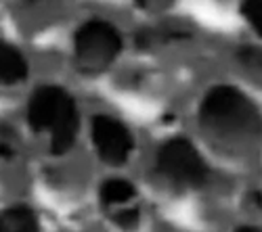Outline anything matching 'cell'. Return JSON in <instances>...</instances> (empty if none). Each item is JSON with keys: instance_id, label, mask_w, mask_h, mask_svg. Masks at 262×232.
I'll list each match as a JSON object with an SVG mask.
<instances>
[{"instance_id": "1", "label": "cell", "mask_w": 262, "mask_h": 232, "mask_svg": "<svg viewBox=\"0 0 262 232\" xmlns=\"http://www.w3.org/2000/svg\"><path fill=\"white\" fill-rule=\"evenodd\" d=\"M28 121L36 132H51V149L61 155L78 132V109L72 94L59 86H40L28 107Z\"/></svg>"}, {"instance_id": "2", "label": "cell", "mask_w": 262, "mask_h": 232, "mask_svg": "<svg viewBox=\"0 0 262 232\" xmlns=\"http://www.w3.org/2000/svg\"><path fill=\"white\" fill-rule=\"evenodd\" d=\"M200 119L208 132L225 138L250 136L260 130V119L250 98L225 84L208 90L200 109Z\"/></svg>"}, {"instance_id": "3", "label": "cell", "mask_w": 262, "mask_h": 232, "mask_svg": "<svg viewBox=\"0 0 262 232\" xmlns=\"http://www.w3.org/2000/svg\"><path fill=\"white\" fill-rule=\"evenodd\" d=\"M74 48L78 67L89 73H95L112 65V61L118 57L122 48V38L112 23L101 19H91L78 28L74 38Z\"/></svg>"}, {"instance_id": "4", "label": "cell", "mask_w": 262, "mask_h": 232, "mask_svg": "<svg viewBox=\"0 0 262 232\" xmlns=\"http://www.w3.org/2000/svg\"><path fill=\"white\" fill-rule=\"evenodd\" d=\"M156 170L179 186H202L208 180V167L198 149L185 138H170L158 151Z\"/></svg>"}, {"instance_id": "5", "label": "cell", "mask_w": 262, "mask_h": 232, "mask_svg": "<svg viewBox=\"0 0 262 232\" xmlns=\"http://www.w3.org/2000/svg\"><path fill=\"white\" fill-rule=\"evenodd\" d=\"M91 136L97 146V153L103 161L120 165L133 151V136L126 125L109 115H95L91 123Z\"/></svg>"}, {"instance_id": "6", "label": "cell", "mask_w": 262, "mask_h": 232, "mask_svg": "<svg viewBox=\"0 0 262 232\" xmlns=\"http://www.w3.org/2000/svg\"><path fill=\"white\" fill-rule=\"evenodd\" d=\"M28 78V61L15 46L0 42V84H17Z\"/></svg>"}, {"instance_id": "7", "label": "cell", "mask_w": 262, "mask_h": 232, "mask_svg": "<svg viewBox=\"0 0 262 232\" xmlns=\"http://www.w3.org/2000/svg\"><path fill=\"white\" fill-rule=\"evenodd\" d=\"M0 232H38L36 214L26 205H15L0 212Z\"/></svg>"}, {"instance_id": "8", "label": "cell", "mask_w": 262, "mask_h": 232, "mask_svg": "<svg viewBox=\"0 0 262 232\" xmlns=\"http://www.w3.org/2000/svg\"><path fill=\"white\" fill-rule=\"evenodd\" d=\"M135 195H137L135 186L130 184L128 180H122V178L107 180V182H103V186H101V201H103V205H107V207L128 203L130 199H135Z\"/></svg>"}, {"instance_id": "9", "label": "cell", "mask_w": 262, "mask_h": 232, "mask_svg": "<svg viewBox=\"0 0 262 232\" xmlns=\"http://www.w3.org/2000/svg\"><path fill=\"white\" fill-rule=\"evenodd\" d=\"M242 13L250 21V25L256 30V34L262 36V0H244Z\"/></svg>"}, {"instance_id": "10", "label": "cell", "mask_w": 262, "mask_h": 232, "mask_svg": "<svg viewBox=\"0 0 262 232\" xmlns=\"http://www.w3.org/2000/svg\"><path fill=\"white\" fill-rule=\"evenodd\" d=\"M116 222H118L122 228H126V230L135 228V226L139 224V209H137V207H133V209H122V212L116 216Z\"/></svg>"}, {"instance_id": "11", "label": "cell", "mask_w": 262, "mask_h": 232, "mask_svg": "<svg viewBox=\"0 0 262 232\" xmlns=\"http://www.w3.org/2000/svg\"><path fill=\"white\" fill-rule=\"evenodd\" d=\"M172 0H137V5L143 7V9H162V7H168Z\"/></svg>"}, {"instance_id": "12", "label": "cell", "mask_w": 262, "mask_h": 232, "mask_svg": "<svg viewBox=\"0 0 262 232\" xmlns=\"http://www.w3.org/2000/svg\"><path fill=\"white\" fill-rule=\"evenodd\" d=\"M237 232H260V230H256V228H239Z\"/></svg>"}]
</instances>
